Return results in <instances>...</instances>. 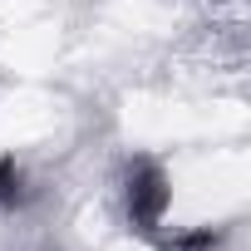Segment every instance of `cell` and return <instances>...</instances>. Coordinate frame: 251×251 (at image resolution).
<instances>
[{
	"mask_svg": "<svg viewBox=\"0 0 251 251\" xmlns=\"http://www.w3.org/2000/svg\"><path fill=\"white\" fill-rule=\"evenodd\" d=\"M15 202H20V173H15L10 158H0V212L15 207Z\"/></svg>",
	"mask_w": 251,
	"mask_h": 251,
	"instance_id": "obj_2",
	"label": "cell"
},
{
	"mask_svg": "<svg viewBox=\"0 0 251 251\" xmlns=\"http://www.w3.org/2000/svg\"><path fill=\"white\" fill-rule=\"evenodd\" d=\"M123 207H128V222H133L138 231H158V226L168 222L173 182H168V173H163L153 158L128 163V177H123Z\"/></svg>",
	"mask_w": 251,
	"mask_h": 251,
	"instance_id": "obj_1",
	"label": "cell"
}]
</instances>
